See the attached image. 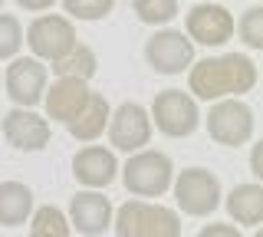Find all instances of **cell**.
<instances>
[{
  "mask_svg": "<svg viewBox=\"0 0 263 237\" xmlns=\"http://www.w3.org/2000/svg\"><path fill=\"white\" fill-rule=\"evenodd\" d=\"M4 138L20 152H40L49 142V122L33 109H10L4 116Z\"/></svg>",
  "mask_w": 263,
  "mask_h": 237,
  "instance_id": "12",
  "label": "cell"
},
{
  "mask_svg": "<svg viewBox=\"0 0 263 237\" xmlns=\"http://www.w3.org/2000/svg\"><path fill=\"white\" fill-rule=\"evenodd\" d=\"M89 96H92V89H89V83H82V79H56V83L46 86V93H43L46 116L53 122L69 125V122L86 109Z\"/></svg>",
  "mask_w": 263,
  "mask_h": 237,
  "instance_id": "13",
  "label": "cell"
},
{
  "mask_svg": "<svg viewBox=\"0 0 263 237\" xmlns=\"http://www.w3.org/2000/svg\"><path fill=\"white\" fill-rule=\"evenodd\" d=\"M27 43L33 50V60L40 63H60L63 56H69L76 50V30H72V23L60 17V13H43V17H36L30 23L27 30Z\"/></svg>",
  "mask_w": 263,
  "mask_h": 237,
  "instance_id": "4",
  "label": "cell"
},
{
  "mask_svg": "<svg viewBox=\"0 0 263 237\" xmlns=\"http://www.w3.org/2000/svg\"><path fill=\"white\" fill-rule=\"evenodd\" d=\"M145 56L152 63L155 72L161 76H178L194 63V43L181 30H158L155 37H148Z\"/></svg>",
  "mask_w": 263,
  "mask_h": 237,
  "instance_id": "9",
  "label": "cell"
},
{
  "mask_svg": "<svg viewBox=\"0 0 263 237\" xmlns=\"http://www.w3.org/2000/svg\"><path fill=\"white\" fill-rule=\"evenodd\" d=\"M227 211L237 224H250L257 227L263 221V188L260 185H237L234 191L227 194Z\"/></svg>",
  "mask_w": 263,
  "mask_h": 237,
  "instance_id": "18",
  "label": "cell"
},
{
  "mask_svg": "<svg viewBox=\"0 0 263 237\" xmlns=\"http://www.w3.org/2000/svg\"><path fill=\"white\" fill-rule=\"evenodd\" d=\"M132 7H135L138 20L152 23V27L175 20V13H178V0H132Z\"/></svg>",
  "mask_w": 263,
  "mask_h": 237,
  "instance_id": "21",
  "label": "cell"
},
{
  "mask_svg": "<svg viewBox=\"0 0 263 237\" xmlns=\"http://www.w3.org/2000/svg\"><path fill=\"white\" fill-rule=\"evenodd\" d=\"M96 66H99L96 53L89 50V46L76 43V50L69 56H63L60 63H53V72H56V79H82V83H89V79L96 76Z\"/></svg>",
  "mask_w": 263,
  "mask_h": 237,
  "instance_id": "19",
  "label": "cell"
},
{
  "mask_svg": "<svg viewBox=\"0 0 263 237\" xmlns=\"http://www.w3.org/2000/svg\"><path fill=\"white\" fill-rule=\"evenodd\" d=\"M63 7L76 20H102L115 7V0H63Z\"/></svg>",
  "mask_w": 263,
  "mask_h": 237,
  "instance_id": "24",
  "label": "cell"
},
{
  "mask_svg": "<svg viewBox=\"0 0 263 237\" xmlns=\"http://www.w3.org/2000/svg\"><path fill=\"white\" fill-rule=\"evenodd\" d=\"M187 86L197 99H230V96L250 93L257 86V63L243 53H227V56H208L194 63L187 72Z\"/></svg>",
  "mask_w": 263,
  "mask_h": 237,
  "instance_id": "1",
  "label": "cell"
},
{
  "mask_svg": "<svg viewBox=\"0 0 263 237\" xmlns=\"http://www.w3.org/2000/svg\"><path fill=\"white\" fill-rule=\"evenodd\" d=\"M115 237H181V217L164 204L125 201L115 211Z\"/></svg>",
  "mask_w": 263,
  "mask_h": 237,
  "instance_id": "2",
  "label": "cell"
},
{
  "mask_svg": "<svg viewBox=\"0 0 263 237\" xmlns=\"http://www.w3.org/2000/svg\"><path fill=\"white\" fill-rule=\"evenodd\" d=\"M253 237H263V234H253Z\"/></svg>",
  "mask_w": 263,
  "mask_h": 237,
  "instance_id": "27",
  "label": "cell"
},
{
  "mask_svg": "<svg viewBox=\"0 0 263 237\" xmlns=\"http://www.w3.org/2000/svg\"><path fill=\"white\" fill-rule=\"evenodd\" d=\"M33 214V191L23 181H0V224L16 227Z\"/></svg>",
  "mask_w": 263,
  "mask_h": 237,
  "instance_id": "17",
  "label": "cell"
},
{
  "mask_svg": "<svg viewBox=\"0 0 263 237\" xmlns=\"http://www.w3.org/2000/svg\"><path fill=\"white\" fill-rule=\"evenodd\" d=\"M197 237H243V234L234 224H208V227H201Z\"/></svg>",
  "mask_w": 263,
  "mask_h": 237,
  "instance_id": "25",
  "label": "cell"
},
{
  "mask_svg": "<svg viewBox=\"0 0 263 237\" xmlns=\"http://www.w3.org/2000/svg\"><path fill=\"white\" fill-rule=\"evenodd\" d=\"M16 4H20L23 10H33V13H40V10H49V7H53L56 0H16Z\"/></svg>",
  "mask_w": 263,
  "mask_h": 237,
  "instance_id": "26",
  "label": "cell"
},
{
  "mask_svg": "<svg viewBox=\"0 0 263 237\" xmlns=\"http://www.w3.org/2000/svg\"><path fill=\"white\" fill-rule=\"evenodd\" d=\"M4 86L16 109H33L36 102H43L46 93V66L33 56H13L4 72Z\"/></svg>",
  "mask_w": 263,
  "mask_h": 237,
  "instance_id": "8",
  "label": "cell"
},
{
  "mask_svg": "<svg viewBox=\"0 0 263 237\" xmlns=\"http://www.w3.org/2000/svg\"><path fill=\"white\" fill-rule=\"evenodd\" d=\"M69 221L79 234L86 237H99L105 234V227L112 224V201L99 191H79L69 204Z\"/></svg>",
  "mask_w": 263,
  "mask_h": 237,
  "instance_id": "15",
  "label": "cell"
},
{
  "mask_svg": "<svg viewBox=\"0 0 263 237\" xmlns=\"http://www.w3.org/2000/svg\"><path fill=\"white\" fill-rule=\"evenodd\" d=\"M148 119L158 125V132L171 135V138H184L201 125L197 102L184 93V89H164V93H158L155 102H152V116Z\"/></svg>",
  "mask_w": 263,
  "mask_h": 237,
  "instance_id": "5",
  "label": "cell"
},
{
  "mask_svg": "<svg viewBox=\"0 0 263 237\" xmlns=\"http://www.w3.org/2000/svg\"><path fill=\"white\" fill-rule=\"evenodd\" d=\"M0 4H4V0H0Z\"/></svg>",
  "mask_w": 263,
  "mask_h": 237,
  "instance_id": "28",
  "label": "cell"
},
{
  "mask_svg": "<svg viewBox=\"0 0 263 237\" xmlns=\"http://www.w3.org/2000/svg\"><path fill=\"white\" fill-rule=\"evenodd\" d=\"M122 181H125V188L132 194H138V198H158V194H164L171 188V181H175V168H171V158L164 152L142 149L125 161Z\"/></svg>",
  "mask_w": 263,
  "mask_h": 237,
  "instance_id": "3",
  "label": "cell"
},
{
  "mask_svg": "<svg viewBox=\"0 0 263 237\" xmlns=\"http://www.w3.org/2000/svg\"><path fill=\"white\" fill-rule=\"evenodd\" d=\"M187 40L191 43H204V46H220L234 37V17L227 7L220 4H197L187 10Z\"/></svg>",
  "mask_w": 263,
  "mask_h": 237,
  "instance_id": "11",
  "label": "cell"
},
{
  "mask_svg": "<svg viewBox=\"0 0 263 237\" xmlns=\"http://www.w3.org/2000/svg\"><path fill=\"white\" fill-rule=\"evenodd\" d=\"M178 208L191 217H204L220 204V181L208 168H187L175 178Z\"/></svg>",
  "mask_w": 263,
  "mask_h": 237,
  "instance_id": "7",
  "label": "cell"
},
{
  "mask_svg": "<svg viewBox=\"0 0 263 237\" xmlns=\"http://www.w3.org/2000/svg\"><path fill=\"white\" fill-rule=\"evenodd\" d=\"M72 175H76L79 185H86L89 191H96V188H105V185L115 181L119 161H115V155L105 149V145H86V149H79L76 158H72Z\"/></svg>",
  "mask_w": 263,
  "mask_h": 237,
  "instance_id": "14",
  "label": "cell"
},
{
  "mask_svg": "<svg viewBox=\"0 0 263 237\" xmlns=\"http://www.w3.org/2000/svg\"><path fill=\"white\" fill-rule=\"evenodd\" d=\"M204 122L211 138L220 145H247L253 138V109L240 99H217Z\"/></svg>",
  "mask_w": 263,
  "mask_h": 237,
  "instance_id": "6",
  "label": "cell"
},
{
  "mask_svg": "<svg viewBox=\"0 0 263 237\" xmlns=\"http://www.w3.org/2000/svg\"><path fill=\"white\" fill-rule=\"evenodd\" d=\"M234 30L250 50H263V7H250L240 20L234 23Z\"/></svg>",
  "mask_w": 263,
  "mask_h": 237,
  "instance_id": "22",
  "label": "cell"
},
{
  "mask_svg": "<svg viewBox=\"0 0 263 237\" xmlns=\"http://www.w3.org/2000/svg\"><path fill=\"white\" fill-rule=\"evenodd\" d=\"M152 138V119L138 102H122L109 116V142L119 152H142Z\"/></svg>",
  "mask_w": 263,
  "mask_h": 237,
  "instance_id": "10",
  "label": "cell"
},
{
  "mask_svg": "<svg viewBox=\"0 0 263 237\" xmlns=\"http://www.w3.org/2000/svg\"><path fill=\"white\" fill-rule=\"evenodd\" d=\"M20 43H23L20 20L10 13H0V60H13L20 53Z\"/></svg>",
  "mask_w": 263,
  "mask_h": 237,
  "instance_id": "23",
  "label": "cell"
},
{
  "mask_svg": "<svg viewBox=\"0 0 263 237\" xmlns=\"http://www.w3.org/2000/svg\"><path fill=\"white\" fill-rule=\"evenodd\" d=\"M109 116H112V109H109V102H105V96L92 93L89 102H86V109L69 122V135L76 138V142H96V138L105 132V125H109Z\"/></svg>",
  "mask_w": 263,
  "mask_h": 237,
  "instance_id": "16",
  "label": "cell"
},
{
  "mask_svg": "<svg viewBox=\"0 0 263 237\" xmlns=\"http://www.w3.org/2000/svg\"><path fill=\"white\" fill-rule=\"evenodd\" d=\"M30 237H69V221L56 204H43L40 211H33Z\"/></svg>",
  "mask_w": 263,
  "mask_h": 237,
  "instance_id": "20",
  "label": "cell"
}]
</instances>
